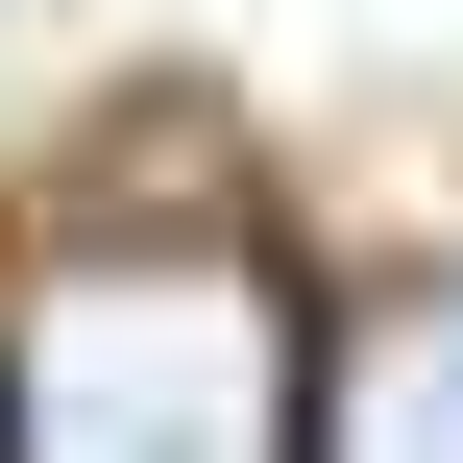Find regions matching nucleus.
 Segmentation results:
<instances>
[{"label":"nucleus","instance_id":"obj_2","mask_svg":"<svg viewBox=\"0 0 463 463\" xmlns=\"http://www.w3.org/2000/svg\"><path fill=\"white\" fill-rule=\"evenodd\" d=\"M317 439H342V463H463V293H391V317L342 342Z\"/></svg>","mask_w":463,"mask_h":463},{"label":"nucleus","instance_id":"obj_1","mask_svg":"<svg viewBox=\"0 0 463 463\" xmlns=\"http://www.w3.org/2000/svg\"><path fill=\"white\" fill-rule=\"evenodd\" d=\"M0 463H293V317L244 244H73L0 342Z\"/></svg>","mask_w":463,"mask_h":463}]
</instances>
